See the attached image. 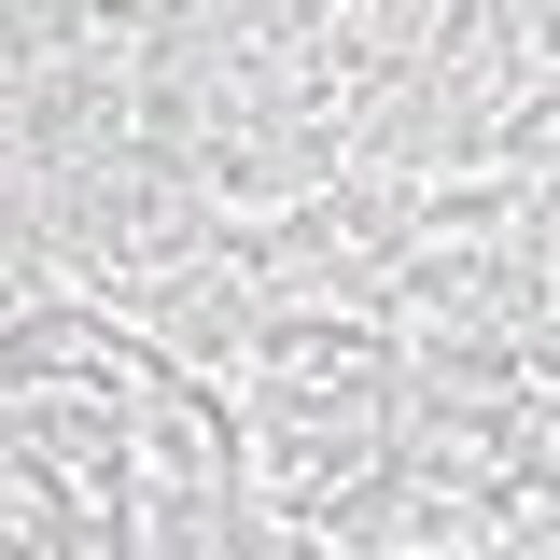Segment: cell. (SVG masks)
Segmentation results:
<instances>
[{
  "label": "cell",
  "mask_w": 560,
  "mask_h": 560,
  "mask_svg": "<svg viewBox=\"0 0 560 560\" xmlns=\"http://www.w3.org/2000/svg\"><path fill=\"white\" fill-rule=\"evenodd\" d=\"M393 407L238 393V504L280 547H393Z\"/></svg>",
  "instance_id": "cell-1"
},
{
  "label": "cell",
  "mask_w": 560,
  "mask_h": 560,
  "mask_svg": "<svg viewBox=\"0 0 560 560\" xmlns=\"http://www.w3.org/2000/svg\"><path fill=\"white\" fill-rule=\"evenodd\" d=\"M238 393H308V407H393L407 393V337L364 294H267L238 337Z\"/></svg>",
  "instance_id": "cell-2"
},
{
  "label": "cell",
  "mask_w": 560,
  "mask_h": 560,
  "mask_svg": "<svg viewBox=\"0 0 560 560\" xmlns=\"http://www.w3.org/2000/svg\"><path fill=\"white\" fill-rule=\"evenodd\" d=\"M28 294H57V253H43V183H28V168H0V308H28Z\"/></svg>",
  "instance_id": "cell-3"
}]
</instances>
